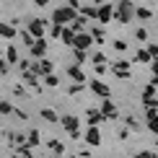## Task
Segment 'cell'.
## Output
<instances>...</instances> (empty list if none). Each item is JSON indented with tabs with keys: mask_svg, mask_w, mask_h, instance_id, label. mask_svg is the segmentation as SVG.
Returning a JSON list of instances; mask_svg holds the SVG:
<instances>
[{
	"mask_svg": "<svg viewBox=\"0 0 158 158\" xmlns=\"http://www.w3.org/2000/svg\"><path fill=\"white\" fill-rule=\"evenodd\" d=\"M135 18V5L130 0H119V8H114V21L119 23H130Z\"/></svg>",
	"mask_w": 158,
	"mask_h": 158,
	"instance_id": "cell-1",
	"label": "cell"
},
{
	"mask_svg": "<svg viewBox=\"0 0 158 158\" xmlns=\"http://www.w3.org/2000/svg\"><path fill=\"white\" fill-rule=\"evenodd\" d=\"M98 111H101V117H104V119H111V122H117V119H119V109H117V104L111 101V98H104V104L98 106Z\"/></svg>",
	"mask_w": 158,
	"mask_h": 158,
	"instance_id": "cell-2",
	"label": "cell"
},
{
	"mask_svg": "<svg viewBox=\"0 0 158 158\" xmlns=\"http://www.w3.org/2000/svg\"><path fill=\"white\" fill-rule=\"evenodd\" d=\"M88 88H91V94H96V96H101V98H109L111 96V88L104 81H98V78H91Z\"/></svg>",
	"mask_w": 158,
	"mask_h": 158,
	"instance_id": "cell-3",
	"label": "cell"
},
{
	"mask_svg": "<svg viewBox=\"0 0 158 158\" xmlns=\"http://www.w3.org/2000/svg\"><path fill=\"white\" fill-rule=\"evenodd\" d=\"M111 18H114V5H111V3H101L98 10H96V21L98 23H109Z\"/></svg>",
	"mask_w": 158,
	"mask_h": 158,
	"instance_id": "cell-4",
	"label": "cell"
},
{
	"mask_svg": "<svg viewBox=\"0 0 158 158\" xmlns=\"http://www.w3.org/2000/svg\"><path fill=\"white\" fill-rule=\"evenodd\" d=\"M91 42H94V36H91L88 31H75V39H73V47L75 49H88Z\"/></svg>",
	"mask_w": 158,
	"mask_h": 158,
	"instance_id": "cell-5",
	"label": "cell"
},
{
	"mask_svg": "<svg viewBox=\"0 0 158 158\" xmlns=\"http://www.w3.org/2000/svg\"><path fill=\"white\" fill-rule=\"evenodd\" d=\"M145 127L158 135V109H145Z\"/></svg>",
	"mask_w": 158,
	"mask_h": 158,
	"instance_id": "cell-6",
	"label": "cell"
},
{
	"mask_svg": "<svg viewBox=\"0 0 158 158\" xmlns=\"http://www.w3.org/2000/svg\"><path fill=\"white\" fill-rule=\"evenodd\" d=\"M75 16H78L75 8H60V10H55V21L57 23H68V21H73Z\"/></svg>",
	"mask_w": 158,
	"mask_h": 158,
	"instance_id": "cell-7",
	"label": "cell"
},
{
	"mask_svg": "<svg viewBox=\"0 0 158 158\" xmlns=\"http://www.w3.org/2000/svg\"><path fill=\"white\" fill-rule=\"evenodd\" d=\"M60 124H62L65 130H68V132H73V130H78L81 119H78L75 114H62V117H60Z\"/></svg>",
	"mask_w": 158,
	"mask_h": 158,
	"instance_id": "cell-8",
	"label": "cell"
},
{
	"mask_svg": "<svg viewBox=\"0 0 158 158\" xmlns=\"http://www.w3.org/2000/svg\"><path fill=\"white\" fill-rule=\"evenodd\" d=\"M85 143H88L91 148L101 145V132H98V127H88V132H85Z\"/></svg>",
	"mask_w": 158,
	"mask_h": 158,
	"instance_id": "cell-9",
	"label": "cell"
},
{
	"mask_svg": "<svg viewBox=\"0 0 158 158\" xmlns=\"http://www.w3.org/2000/svg\"><path fill=\"white\" fill-rule=\"evenodd\" d=\"M85 122H88V127H98V124L104 122V117H101L98 109H88L85 111Z\"/></svg>",
	"mask_w": 158,
	"mask_h": 158,
	"instance_id": "cell-10",
	"label": "cell"
},
{
	"mask_svg": "<svg viewBox=\"0 0 158 158\" xmlns=\"http://www.w3.org/2000/svg\"><path fill=\"white\" fill-rule=\"evenodd\" d=\"M68 75L73 78L75 83H85V73L81 70V65H70V68H68Z\"/></svg>",
	"mask_w": 158,
	"mask_h": 158,
	"instance_id": "cell-11",
	"label": "cell"
},
{
	"mask_svg": "<svg viewBox=\"0 0 158 158\" xmlns=\"http://www.w3.org/2000/svg\"><path fill=\"white\" fill-rule=\"evenodd\" d=\"M42 132H39V130H31L29 135H26V145H31V148H36L39 143H42V137H39Z\"/></svg>",
	"mask_w": 158,
	"mask_h": 158,
	"instance_id": "cell-12",
	"label": "cell"
},
{
	"mask_svg": "<svg viewBox=\"0 0 158 158\" xmlns=\"http://www.w3.org/2000/svg\"><path fill=\"white\" fill-rule=\"evenodd\" d=\"M60 39H62L65 44H68V47H73V39H75V29H73V26H70V29H62Z\"/></svg>",
	"mask_w": 158,
	"mask_h": 158,
	"instance_id": "cell-13",
	"label": "cell"
},
{
	"mask_svg": "<svg viewBox=\"0 0 158 158\" xmlns=\"http://www.w3.org/2000/svg\"><path fill=\"white\" fill-rule=\"evenodd\" d=\"M135 16L140 18V21H150V18H153V10L145 8V5H140V8H135Z\"/></svg>",
	"mask_w": 158,
	"mask_h": 158,
	"instance_id": "cell-14",
	"label": "cell"
},
{
	"mask_svg": "<svg viewBox=\"0 0 158 158\" xmlns=\"http://www.w3.org/2000/svg\"><path fill=\"white\" fill-rule=\"evenodd\" d=\"M78 10H81V16H85V18H94V21H96V5H81V8H78Z\"/></svg>",
	"mask_w": 158,
	"mask_h": 158,
	"instance_id": "cell-15",
	"label": "cell"
},
{
	"mask_svg": "<svg viewBox=\"0 0 158 158\" xmlns=\"http://www.w3.org/2000/svg\"><path fill=\"white\" fill-rule=\"evenodd\" d=\"M124 124H127V130H130V132H140V130H143V124L137 122L135 117H127V119H124Z\"/></svg>",
	"mask_w": 158,
	"mask_h": 158,
	"instance_id": "cell-16",
	"label": "cell"
},
{
	"mask_svg": "<svg viewBox=\"0 0 158 158\" xmlns=\"http://www.w3.org/2000/svg\"><path fill=\"white\" fill-rule=\"evenodd\" d=\"M49 150H52L55 156H62V153H65V145H62L60 140H49Z\"/></svg>",
	"mask_w": 158,
	"mask_h": 158,
	"instance_id": "cell-17",
	"label": "cell"
},
{
	"mask_svg": "<svg viewBox=\"0 0 158 158\" xmlns=\"http://www.w3.org/2000/svg\"><path fill=\"white\" fill-rule=\"evenodd\" d=\"M73 57H75V65H83L88 57V49H73Z\"/></svg>",
	"mask_w": 158,
	"mask_h": 158,
	"instance_id": "cell-18",
	"label": "cell"
},
{
	"mask_svg": "<svg viewBox=\"0 0 158 158\" xmlns=\"http://www.w3.org/2000/svg\"><path fill=\"white\" fill-rule=\"evenodd\" d=\"M88 34H91V36H94V42H98V44H101V42H104V29H101V26H94V29H91V31H88Z\"/></svg>",
	"mask_w": 158,
	"mask_h": 158,
	"instance_id": "cell-19",
	"label": "cell"
},
{
	"mask_svg": "<svg viewBox=\"0 0 158 158\" xmlns=\"http://www.w3.org/2000/svg\"><path fill=\"white\" fill-rule=\"evenodd\" d=\"M135 62H153L150 60V55H148V49L143 47V49H137V55H135Z\"/></svg>",
	"mask_w": 158,
	"mask_h": 158,
	"instance_id": "cell-20",
	"label": "cell"
},
{
	"mask_svg": "<svg viewBox=\"0 0 158 158\" xmlns=\"http://www.w3.org/2000/svg\"><path fill=\"white\" fill-rule=\"evenodd\" d=\"M42 117L47 122H60V117H57V111H52V109H42Z\"/></svg>",
	"mask_w": 158,
	"mask_h": 158,
	"instance_id": "cell-21",
	"label": "cell"
},
{
	"mask_svg": "<svg viewBox=\"0 0 158 158\" xmlns=\"http://www.w3.org/2000/svg\"><path fill=\"white\" fill-rule=\"evenodd\" d=\"M44 49H47V44H44V42H36L34 47H31V55H34V57H42Z\"/></svg>",
	"mask_w": 158,
	"mask_h": 158,
	"instance_id": "cell-22",
	"label": "cell"
},
{
	"mask_svg": "<svg viewBox=\"0 0 158 158\" xmlns=\"http://www.w3.org/2000/svg\"><path fill=\"white\" fill-rule=\"evenodd\" d=\"M156 94H158V91H156V85H145V88H143V98H156Z\"/></svg>",
	"mask_w": 158,
	"mask_h": 158,
	"instance_id": "cell-23",
	"label": "cell"
},
{
	"mask_svg": "<svg viewBox=\"0 0 158 158\" xmlns=\"http://www.w3.org/2000/svg\"><path fill=\"white\" fill-rule=\"evenodd\" d=\"M111 73H114L117 78H122V81H127V78L132 75V73H130V68H119V70H111Z\"/></svg>",
	"mask_w": 158,
	"mask_h": 158,
	"instance_id": "cell-24",
	"label": "cell"
},
{
	"mask_svg": "<svg viewBox=\"0 0 158 158\" xmlns=\"http://www.w3.org/2000/svg\"><path fill=\"white\" fill-rule=\"evenodd\" d=\"M145 49H148V55H150V60H158V44H156V42H150V44H148Z\"/></svg>",
	"mask_w": 158,
	"mask_h": 158,
	"instance_id": "cell-25",
	"label": "cell"
},
{
	"mask_svg": "<svg viewBox=\"0 0 158 158\" xmlns=\"http://www.w3.org/2000/svg\"><path fill=\"white\" fill-rule=\"evenodd\" d=\"M44 83H47L49 88H57V83H60V81H57V75H52V73H47V75H44Z\"/></svg>",
	"mask_w": 158,
	"mask_h": 158,
	"instance_id": "cell-26",
	"label": "cell"
},
{
	"mask_svg": "<svg viewBox=\"0 0 158 158\" xmlns=\"http://www.w3.org/2000/svg\"><path fill=\"white\" fill-rule=\"evenodd\" d=\"M83 88H85V83H73V85H70V91H68V94H83Z\"/></svg>",
	"mask_w": 158,
	"mask_h": 158,
	"instance_id": "cell-27",
	"label": "cell"
},
{
	"mask_svg": "<svg viewBox=\"0 0 158 158\" xmlns=\"http://www.w3.org/2000/svg\"><path fill=\"white\" fill-rule=\"evenodd\" d=\"M135 36L140 39V42H148V29H143V26H140V29H135Z\"/></svg>",
	"mask_w": 158,
	"mask_h": 158,
	"instance_id": "cell-28",
	"label": "cell"
},
{
	"mask_svg": "<svg viewBox=\"0 0 158 158\" xmlns=\"http://www.w3.org/2000/svg\"><path fill=\"white\" fill-rule=\"evenodd\" d=\"M0 114H13V106L8 101H0Z\"/></svg>",
	"mask_w": 158,
	"mask_h": 158,
	"instance_id": "cell-29",
	"label": "cell"
},
{
	"mask_svg": "<svg viewBox=\"0 0 158 158\" xmlns=\"http://www.w3.org/2000/svg\"><path fill=\"white\" fill-rule=\"evenodd\" d=\"M31 34H34V36H42V21H34V23H31Z\"/></svg>",
	"mask_w": 158,
	"mask_h": 158,
	"instance_id": "cell-30",
	"label": "cell"
},
{
	"mask_svg": "<svg viewBox=\"0 0 158 158\" xmlns=\"http://www.w3.org/2000/svg\"><path fill=\"white\" fill-rule=\"evenodd\" d=\"M91 60H94V65H98V62H106V57H104V52H94Z\"/></svg>",
	"mask_w": 158,
	"mask_h": 158,
	"instance_id": "cell-31",
	"label": "cell"
},
{
	"mask_svg": "<svg viewBox=\"0 0 158 158\" xmlns=\"http://www.w3.org/2000/svg\"><path fill=\"white\" fill-rule=\"evenodd\" d=\"M145 109H158V98H143Z\"/></svg>",
	"mask_w": 158,
	"mask_h": 158,
	"instance_id": "cell-32",
	"label": "cell"
},
{
	"mask_svg": "<svg viewBox=\"0 0 158 158\" xmlns=\"http://www.w3.org/2000/svg\"><path fill=\"white\" fill-rule=\"evenodd\" d=\"M94 73H96V75H104V73H106V65H104V62L94 65Z\"/></svg>",
	"mask_w": 158,
	"mask_h": 158,
	"instance_id": "cell-33",
	"label": "cell"
},
{
	"mask_svg": "<svg viewBox=\"0 0 158 158\" xmlns=\"http://www.w3.org/2000/svg\"><path fill=\"white\" fill-rule=\"evenodd\" d=\"M156 153L153 150H140V153H135V158H153Z\"/></svg>",
	"mask_w": 158,
	"mask_h": 158,
	"instance_id": "cell-34",
	"label": "cell"
},
{
	"mask_svg": "<svg viewBox=\"0 0 158 158\" xmlns=\"http://www.w3.org/2000/svg\"><path fill=\"white\" fill-rule=\"evenodd\" d=\"M0 34H3V36H13V34H16V31H13L10 26H0Z\"/></svg>",
	"mask_w": 158,
	"mask_h": 158,
	"instance_id": "cell-35",
	"label": "cell"
},
{
	"mask_svg": "<svg viewBox=\"0 0 158 158\" xmlns=\"http://www.w3.org/2000/svg\"><path fill=\"white\" fill-rule=\"evenodd\" d=\"M114 49H117V52H124V49H127V44H124L122 39H117V42H114Z\"/></svg>",
	"mask_w": 158,
	"mask_h": 158,
	"instance_id": "cell-36",
	"label": "cell"
},
{
	"mask_svg": "<svg viewBox=\"0 0 158 158\" xmlns=\"http://www.w3.org/2000/svg\"><path fill=\"white\" fill-rule=\"evenodd\" d=\"M117 137H119V140H127V137H130V130H127V127H122L119 132H117Z\"/></svg>",
	"mask_w": 158,
	"mask_h": 158,
	"instance_id": "cell-37",
	"label": "cell"
},
{
	"mask_svg": "<svg viewBox=\"0 0 158 158\" xmlns=\"http://www.w3.org/2000/svg\"><path fill=\"white\" fill-rule=\"evenodd\" d=\"M16 60H18V57H16V49L10 47V49H8V62H16Z\"/></svg>",
	"mask_w": 158,
	"mask_h": 158,
	"instance_id": "cell-38",
	"label": "cell"
},
{
	"mask_svg": "<svg viewBox=\"0 0 158 158\" xmlns=\"http://www.w3.org/2000/svg\"><path fill=\"white\" fill-rule=\"evenodd\" d=\"M13 94H16V96H26V94H23V85H16V88H13Z\"/></svg>",
	"mask_w": 158,
	"mask_h": 158,
	"instance_id": "cell-39",
	"label": "cell"
},
{
	"mask_svg": "<svg viewBox=\"0 0 158 158\" xmlns=\"http://www.w3.org/2000/svg\"><path fill=\"white\" fill-rule=\"evenodd\" d=\"M68 3H70V8H75V10L81 8V3H78V0H68Z\"/></svg>",
	"mask_w": 158,
	"mask_h": 158,
	"instance_id": "cell-40",
	"label": "cell"
},
{
	"mask_svg": "<svg viewBox=\"0 0 158 158\" xmlns=\"http://www.w3.org/2000/svg\"><path fill=\"white\" fill-rule=\"evenodd\" d=\"M104 3V0H94V5H96V8H98V5H101Z\"/></svg>",
	"mask_w": 158,
	"mask_h": 158,
	"instance_id": "cell-41",
	"label": "cell"
},
{
	"mask_svg": "<svg viewBox=\"0 0 158 158\" xmlns=\"http://www.w3.org/2000/svg\"><path fill=\"white\" fill-rule=\"evenodd\" d=\"M36 3H39V5H47V0H36Z\"/></svg>",
	"mask_w": 158,
	"mask_h": 158,
	"instance_id": "cell-42",
	"label": "cell"
},
{
	"mask_svg": "<svg viewBox=\"0 0 158 158\" xmlns=\"http://www.w3.org/2000/svg\"><path fill=\"white\" fill-rule=\"evenodd\" d=\"M156 148H158V135H156Z\"/></svg>",
	"mask_w": 158,
	"mask_h": 158,
	"instance_id": "cell-43",
	"label": "cell"
},
{
	"mask_svg": "<svg viewBox=\"0 0 158 158\" xmlns=\"http://www.w3.org/2000/svg\"><path fill=\"white\" fill-rule=\"evenodd\" d=\"M153 158H158V156H153Z\"/></svg>",
	"mask_w": 158,
	"mask_h": 158,
	"instance_id": "cell-44",
	"label": "cell"
}]
</instances>
